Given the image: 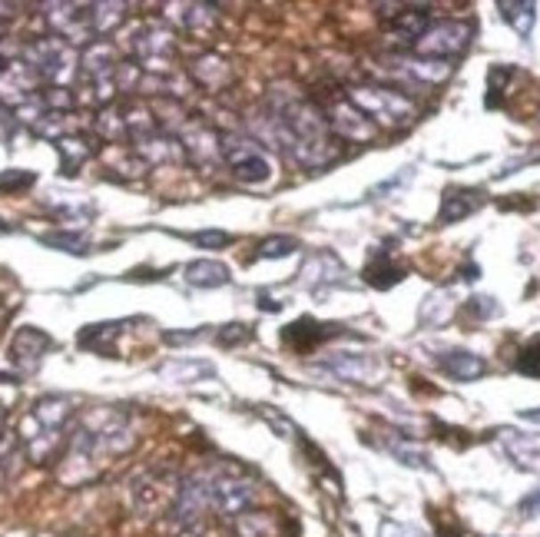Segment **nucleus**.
<instances>
[{
	"label": "nucleus",
	"instance_id": "28",
	"mask_svg": "<svg viewBox=\"0 0 540 537\" xmlns=\"http://www.w3.org/2000/svg\"><path fill=\"white\" fill-rule=\"evenodd\" d=\"M468 309L474 312V316L487 318V316H494V312H497V302H494V299H487V295H481V299H470Z\"/></svg>",
	"mask_w": 540,
	"mask_h": 537
},
{
	"label": "nucleus",
	"instance_id": "10",
	"mask_svg": "<svg viewBox=\"0 0 540 537\" xmlns=\"http://www.w3.org/2000/svg\"><path fill=\"white\" fill-rule=\"evenodd\" d=\"M481 206V193L478 189H447L441 196V210H438V222L441 226H451V222H461L464 216Z\"/></svg>",
	"mask_w": 540,
	"mask_h": 537
},
{
	"label": "nucleus",
	"instance_id": "23",
	"mask_svg": "<svg viewBox=\"0 0 540 537\" xmlns=\"http://www.w3.org/2000/svg\"><path fill=\"white\" fill-rule=\"evenodd\" d=\"M44 243L60 245L63 252H86V243H83V235H77V233H50V235H44Z\"/></svg>",
	"mask_w": 540,
	"mask_h": 537
},
{
	"label": "nucleus",
	"instance_id": "17",
	"mask_svg": "<svg viewBox=\"0 0 540 537\" xmlns=\"http://www.w3.org/2000/svg\"><path fill=\"white\" fill-rule=\"evenodd\" d=\"M186 279H189V285H200V289H216V285H225V282L233 279V272H229L223 262L202 259V262H192V266H186Z\"/></svg>",
	"mask_w": 540,
	"mask_h": 537
},
{
	"label": "nucleus",
	"instance_id": "8",
	"mask_svg": "<svg viewBox=\"0 0 540 537\" xmlns=\"http://www.w3.org/2000/svg\"><path fill=\"white\" fill-rule=\"evenodd\" d=\"M27 60H30V67H34L44 80H60L63 70H67V60H73V54L67 50V44H60L53 37H44V40L30 44Z\"/></svg>",
	"mask_w": 540,
	"mask_h": 537
},
{
	"label": "nucleus",
	"instance_id": "20",
	"mask_svg": "<svg viewBox=\"0 0 540 537\" xmlns=\"http://www.w3.org/2000/svg\"><path fill=\"white\" fill-rule=\"evenodd\" d=\"M299 243H295L292 235H269V239H262L258 243V256L262 259H282V256H292Z\"/></svg>",
	"mask_w": 540,
	"mask_h": 537
},
{
	"label": "nucleus",
	"instance_id": "6",
	"mask_svg": "<svg viewBox=\"0 0 540 537\" xmlns=\"http://www.w3.org/2000/svg\"><path fill=\"white\" fill-rule=\"evenodd\" d=\"M322 110V117H325V123H329V129L335 133V136H341V140H352V143H368L375 140V123L364 117L362 110L348 100V96H335L331 103L318 106Z\"/></svg>",
	"mask_w": 540,
	"mask_h": 537
},
{
	"label": "nucleus",
	"instance_id": "5",
	"mask_svg": "<svg viewBox=\"0 0 540 537\" xmlns=\"http://www.w3.org/2000/svg\"><path fill=\"white\" fill-rule=\"evenodd\" d=\"M470 34H474V24H468V21H441V24L428 27V30L418 37L414 50H418L421 57H431V60H451L468 47Z\"/></svg>",
	"mask_w": 540,
	"mask_h": 537
},
{
	"label": "nucleus",
	"instance_id": "22",
	"mask_svg": "<svg viewBox=\"0 0 540 537\" xmlns=\"http://www.w3.org/2000/svg\"><path fill=\"white\" fill-rule=\"evenodd\" d=\"M163 372L169 375V378H179V382H200L202 375H209L212 368L202 362H169Z\"/></svg>",
	"mask_w": 540,
	"mask_h": 537
},
{
	"label": "nucleus",
	"instance_id": "21",
	"mask_svg": "<svg viewBox=\"0 0 540 537\" xmlns=\"http://www.w3.org/2000/svg\"><path fill=\"white\" fill-rule=\"evenodd\" d=\"M517 372L530 375V378H540V335H534V339L520 349V355H517Z\"/></svg>",
	"mask_w": 540,
	"mask_h": 537
},
{
	"label": "nucleus",
	"instance_id": "13",
	"mask_svg": "<svg viewBox=\"0 0 540 537\" xmlns=\"http://www.w3.org/2000/svg\"><path fill=\"white\" fill-rule=\"evenodd\" d=\"M329 368L348 382H375L378 378V362L368 355H335Z\"/></svg>",
	"mask_w": 540,
	"mask_h": 537
},
{
	"label": "nucleus",
	"instance_id": "26",
	"mask_svg": "<svg viewBox=\"0 0 540 537\" xmlns=\"http://www.w3.org/2000/svg\"><path fill=\"white\" fill-rule=\"evenodd\" d=\"M246 339H252V332L246 326H225V332L219 335V345H239Z\"/></svg>",
	"mask_w": 540,
	"mask_h": 537
},
{
	"label": "nucleus",
	"instance_id": "15",
	"mask_svg": "<svg viewBox=\"0 0 540 537\" xmlns=\"http://www.w3.org/2000/svg\"><path fill=\"white\" fill-rule=\"evenodd\" d=\"M398 67L405 73H412L418 83H445L451 77V63L447 60H431V57H418V60H398Z\"/></svg>",
	"mask_w": 540,
	"mask_h": 537
},
{
	"label": "nucleus",
	"instance_id": "3",
	"mask_svg": "<svg viewBox=\"0 0 540 537\" xmlns=\"http://www.w3.org/2000/svg\"><path fill=\"white\" fill-rule=\"evenodd\" d=\"M219 153H223L229 173H233L239 183H266V179H272L269 156L258 150L252 140H246V136L223 133V136H219Z\"/></svg>",
	"mask_w": 540,
	"mask_h": 537
},
{
	"label": "nucleus",
	"instance_id": "12",
	"mask_svg": "<svg viewBox=\"0 0 540 537\" xmlns=\"http://www.w3.org/2000/svg\"><path fill=\"white\" fill-rule=\"evenodd\" d=\"M401 279H405V266H398L385 249H378L375 256H372V262L364 266V282L375 285V289H391Z\"/></svg>",
	"mask_w": 540,
	"mask_h": 537
},
{
	"label": "nucleus",
	"instance_id": "24",
	"mask_svg": "<svg viewBox=\"0 0 540 537\" xmlns=\"http://www.w3.org/2000/svg\"><path fill=\"white\" fill-rule=\"evenodd\" d=\"M27 186H34V173H20V169L0 173V189H27Z\"/></svg>",
	"mask_w": 540,
	"mask_h": 537
},
{
	"label": "nucleus",
	"instance_id": "18",
	"mask_svg": "<svg viewBox=\"0 0 540 537\" xmlns=\"http://www.w3.org/2000/svg\"><path fill=\"white\" fill-rule=\"evenodd\" d=\"M497 11H501V17L514 27L517 34L530 37V27H534V17H537V13H534V4H528V0H524V4H517V0H501Z\"/></svg>",
	"mask_w": 540,
	"mask_h": 537
},
{
	"label": "nucleus",
	"instance_id": "29",
	"mask_svg": "<svg viewBox=\"0 0 540 537\" xmlns=\"http://www.w3.org/2000/svg\"><path fill=\"white\" fill-rule=\"evenodd\" d=\"M524 418H528V421H540V411H524Z\"/></svg>",
	"mask_w": 540,
	"mask_h": 537
},
{
	"label": "nucleus",
	"instance_id": "1",
	"mask_svg": "<svg viewBox=\"0 0 540 537\" xmlns=\"http://www.w3.org/2000/svg\"><path fill=\"white\" fill-rule=\"evenodd\" d=\"M258 133L282 146L302 166H325L339 156V136L329 129L322 110L312 100L289 90H272L269 110L258 117Z\"/></svg>",
	"mask_w": 540,
	"mask_h": 537
},
{
	"label": "nucleus",
	"instance_id": "11",
	"mask_svg": "<svg viewBox=\"0 0 540 537\" xmlns=\"http://www.w3.org/2000/svg\"><path fill=\"white\" fill-rule=\"evenodd\" d=\"M501 444L504 451L514 458V465L537 471L540 467V434H517V432H501Z\"/></svg>",
	"mask_w": 540,
	"mask_h": 537
},
{
	"label": "nucleus",
	"instance_id": "27",
	"mask_svg": "<svg viewBox=\"0 0 540 537\" xmlns=\"http://www.w3.org/2000/svg\"><path fill=\"white\" fill-rule=\"evenodd\" d=\"M517 511L524 514V517H537V514H540V488L530 491L528 498L517 504Z\"/></svg>",
	"mask_w": 540,
	"mask_h": 537
},
{
	"label": "nucleus",
	"instance_id": "30",
	"mask_svg": "<svg viewBox=\"0 0 540 537\" xmlns=\"http://www.w3.org/2000/svg\"><path fill=\"white\" fill-rule=\"evenodd\" d=\"M7 70H11V63H7V60L0 57V73H7Z\"/></svg>",
	"mask_w": 540,
	"mask_h": 537
},
{
	"label": "nucleus",
	"instance_id": "25",
	"mask_svg": "<svg viewBox=\"0 0 540 537\" xmlns=\"http://www.w3.org/2000/svg\"><path fill=\"white\" fill-rule=\"evenodd\" d=\"M196 245H202V249H223V245H229V233H219V229L196 233Z\"/></svg>",
	"mask_w": 540,
	"mask_h": 537
},
{
	"label": "nucleus",
	"instance_id": "14",
	"mask_svg": "<svg viewBox=\"0 0 540 537\" xmlns=\"http://www.w3.org/2000/svg\"><path fill=\"white\" fill-rule=\"evenodd\" d=\"M50 349V339L44 332H37V328H24L17 339H13V362H20L24 368H34L40 359H44V351Z\"/></svg>",
	"mask_w": 540,
	"mask_h": 537
},
{
	"label": "nucleus",
	"instance_id": "7",
	"mask_svg": "<svg viewBox=\"0 0 540 537\" xmlns=\"http://www.w3.org/2000/svg\"><path fill=\"white\" fill-rule=\"evenodd\" d=\"M133 50H136V57H140L143 67H150V70H156V73L173 70L176 44H173V34L163 30V27H140L136 37H133Z\"/></svg>",
	"mask_w": 540,
	"mask_h": 537
},
{
	"label": "nucleus",
	"instance_id": "19",
	"mask_svg": "<svg viewBox=\"0 0 540 537\" xmlns=\"http://www.w3.org/2000/svg\"><path fill=\"white\" fill-rule=\"evenodd\" d=\"M196 80H200L202 87H209V90L223 87V80H229V63H223V60L216 57L196 60Z\"/></svg>",
	"mask_w": 540,
	"mask_h": 537
},
{
	"label": "nucleus",
	"instance_id": "16",
	"mask_svg": "<svg viewBox=\"0 0 540 537\" xmlns=\"http://www.w3.org/2000/svg\"><path fill=\"white\" fill-rule=\"evenodd\" d=\"M441 368L458 382H474L484 375V359H478L474 351H447L441 359Z\"/></svg>",
	"mask_w": 540,
	"mask_h": 537
},
{
	"label": "nucleus",
	"instance_id": "31",
	"mask_svg": "<svg viewBox=\"0 0 540 537\" xmlns=\"http://www.w3.org/2000/svg\"><path fill=\"white\" fill-rule=\"evenodd\" d=\"M4 418H7V415H4V409H0V434H4Z\"/></svg>",
	"mask_w": 540,
	"mask_h": 537
},
{
	"label": "nucleus",
	"instance_id": "4",
	"mask_svg": "<svg viewBox=\"0 0 540 537\" xmlns=\"http://www.w3.org/2000/svg\"><path fill=\"white\" fill-rule=\"evenodd\" d=\"M212 508L223 517H242L256 501V481L249 478L242 467H229L223 475L209 478Z\"/></svg>",
	"mask_w": 540,
	"mask_h": 537
},
{
	"label": "nucleus",
	"instance_id": "9",
	"mask_svg": "<svg viewBox=\"0 0 540 537\" xmlns=\"http://www.w3.org/2000/svg\"><path fill=\"white\" fill-rule=\"evenodd\" d=\"M339 332H341V326H322L315 318H299L292 326H285L282 342L292 351L306 355V351H312L315 345H322V342L331 339V335H339Z\"/></svg>",
	"mask_w": 540,
	"mask_h": 537
},
{
	"label": "nucleus",
	"instance_id": "2",
	"mask_svg": "<svg viewBox=\"0 0 540 537\" xmlns=\"http://www.w3.org/2000/svg\"><path fill=\"white\" fill-rule=\"evenodd\" d=\"M348 100H352L364 117L372 123H385V127H408L414 117H418V106L401 94V90H391V87H378V83H358L348 90Z\"/></svg>",
	"mask_w": 540,
	"mask_h": 537
}]
</instances>
